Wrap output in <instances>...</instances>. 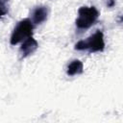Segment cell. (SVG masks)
Listing matches in <instances>:
<instances>
[{
	"label": "cell",
	"instance_id": "1",
	"mask_svg": "<svg viewBox=\"0 0 123 123\" xmlns=\"http://www.w3.org/2000/svg\"><path fill=\"white\" fill-rule=\"evenodd\" d=\"M105 48L104 35L101 31H97L86 40H80L75 44L76 50H89V52H101Z\"/></svg>",
	"mask_w": 123,
	"mask_h": 123
},
{
	"label": "cell",
	"instance_id": "3",
	"mask_svg": "<svg viewBox=\"0 0 123 123\" xmlns=\"http://www.w3.org/2000/svg\"><path fill=\"white\" fill-rule=\"evenodd\" d=\"M33 24L29 18H25L18 22L16 27L14 28L12 36H11V44L15 45L18 42L26 39L33 35Z\"/></svg>",
	"mask_w": 123,
	"mask_h": 123
},
{
	"label": "cell",
	"instance_id": "7",
	"mask_svg": "<svg viewBox=\"0 0 123 123\" xmlns=\"http://www.w3.org/2000/svg\"><path fill=\"white\" fill-rule=\"evenodd\" d=\"M8 13V8L6 5V2L3 0H0V17Z\"/></svg>",
	"mask_w": 123,
	"mask_h": 123
},
{
	"label": "cell",
	"instance_id": "4",
	"mask_svg": "<svg viewBox=\"0 0 123 123\" xmlns=\"http://www.w3.org/2000/svg\"><path fill=\"white\" fill-rule=\"evenodd\" d=\"M38 47V44H37V41L32 37H27L26 39H24L23 43L21 44L20 46V54H21V57L22 58H26L30 55H32L33 53L36 52V50L37 49Z\"/></svg>",
	"mask_w": 123,
	"mask_h": 123
},
{
	"label": "cell",
	"instance_id": "2",
	"mask_svg": "<svg viewBox=\"0 0 123 123\" xmlns=\"http://www.w3.org/2000/svg\"><path fill=\"white\" fill-rule=\"evenodd\" d=\"M78 18L76 19V26L79 29H87L91 27L99 16V12L95 7H81L78 11Z\"/></svg>",
	"mask_w": 123,
	"mask_h": 123
},
{
	"label": "cell",
	"instance_id": "5",
	"mask_svg": "<svg viewBox=\"0 0 123 123\" xmlns=\"http://www.w3.org/2000/svg\"><path fill=\"white\" fill-rule=\"evenodd\" d=\"M48 8L45 6H38L33 12V22L35 24H40L47 19Z\"/></svg>",
	"mask_w": 123,
	"mask_h": 123
},
{
	"label": "cell",
	"instance_id": "8",
	"mask_svg": "<svg viewBox=\"0 0 123 123\" xmlns=\"http://www.w3.org/2000/svg\"><path fill=\"white\" fill-rule=\"evenodd\" d=\"M115 5V0H107V6L109 8H112Z\"/></svg>",
	"mask_w": 123,
	"mask_h": 123
},
{
	"label": "cell",
	"instance_id": "6",
	"mask_svg": "<svg viewBox=\"0 0 123 123\" xmlns=\"http://www.w3.org/2000/svg\"><path fill=\"white\" fill-rule=\"evenodd\" d=\"M84 71V65L83 62L79 60H74L72 61L66 68V73L69 76H74L76 74H81Z\"/></svg>",
	"mask_w": 123,
	"mask_h": 123
}]
</instances>
